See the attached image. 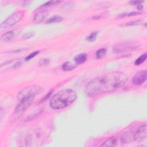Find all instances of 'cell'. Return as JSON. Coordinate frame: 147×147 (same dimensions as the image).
<instances>
[{
    "label": "cell",
    "mask_w": 147,
    "mask_h": 147,
    "mask_svg": "<svg viewBox=\"0 0 147 147\" xmlns=\"http://www.w3.org/2000/svg\"><path fill=\"white\" fill-rule=\"evenodd\" d=\"M127 79V76L123 72L112 71L91 79L86 84L84 91L88 96L94 97L122 87Z\"/></svg>",
    "instance_id": "6da1fadb"
},
{
    "label": "cell",
    "mask_w": 147,
    "mask_h": 147,
    "mask_svg": "<svg viewBox=\"0 0 147 147\" xmlns=\"http://www.w3.org/2000/svg\"><path fill=\"white\" fill-rule=\"evenodd\" d=\"M77 98V94L74 90L69 88L63 89L52 96L49 104L53 109H63L72 104Z\"/></svg>",
    "instance_id": "7a4b0ae2"
},
{
    "label": "cell",
    "mask_w": 147,
    "mask_h": 147,
    "mask_svg": "<svg viewBox=\"0 0 147 147\" xmlns=\"http://www.w3.org/2000/svg\"><path fill=\"white\" fill-rule=\"evenodd\" d=\"M35 98L34 96H26L18 101V104L17 105L13 114L14 118L17 119L19 118L24 113V111L32 103Z\"/></svg>",
    "instance_id": "3957f363"
},
{
    "label": "cell",
    "mask_w": 147,
    "mask_h": 147,
    "mask_svg": "<svg viewBox=\"0 0 147 147\" xmlns=\"http://www.w3.org/2000/svg\"><path fill=\"white\" fill-rule=\"evenodd\" d=\"M44 89L42 87L37 85H32L22 88L17 94V99L18 101L24 97L29 96H34L42 92Z\"/></svg>",
    "instance_id": "277c9868"
},
{
    "label": "cell",
    "mask_w": 147,
    "mask_h": 147,
    "mask_svg": "<svg viewBox=\"0 0 147 147\" xmlns=\"http://www.w3.org/2000/svg\"><path fill=\"white\" fill-rule=\"evenodd\" d=\"M25 11L23 10H19L13 13L1 23L0 25L1 29L7 28L19 22L22 20Z\"/></svg>",
    "instance_id": "5b68a950"
},
{
    "label": "cell",
    "mask_w": 147,
    "mask_h": 147,
    "mask_svg": "<svg viewBox=\"0 0 147 147\" xmlns=\"http://www.w3.org/2000/svg\"><path fill=\"white\" fill-rule=\"evenodd\" d=\"M139 47L138 44L133 41H123L118 44L113 48L114 53H119L127 51L137 49Z\"/></svg>",
    "instance_id": "8992f818"
},
{
    "label": "cell",
    "mask_w": 147,
    "mask_h": 147,
    "mask_svg": "<svg viewBox=\"0 0 147 147\" xmlns=\"http://www.w3.org/2000/svg\"><path fill=\"white\" fill-rule=\"evenodd\" d=\"M127 137L125 136H113L107 139L104 141L100 146H119L127 143Z\"/></svg>",
    "instance_id": "52a82bcc"
},
{
    "label": "cell",
    "mask_w": 147,
    "mask_h": 147,
    "mask_svg": "<svg viewBox=\"0 0 147 147\" xmlns=\"http://www.w3.org/2000/svg\"><path fill=\"white\" fill-rule=\"evenodd\" d=\"M147 136V126L146 124L141 125L135 132L133 138L137 142L144 141Z\"/></svg>",
    "instance_id": "ba28073f"
},
{
    "label": "cell",
    "mask_w": 147,
    "mask_h": 147,
    "mask_svg": "<svg viewBox=\"0 0 147 147\" xmlns=\"http://www.w3.org/2000/svg\"><path fill=\"white\" fill-rule=\"evenodd\" d=\"M147 71L146 69H142L138 71L132 78L131 82L136 86L142 84L146 80Z\"/></svg>",
    "instance_id": "9c48e42d"
},
{
    "label": "cell",
    "mask_w": 147,
    "mask_h": 147,
    "mask_svg": "<svg viewBox=\"0 0 147 147\" xmlns=\"http://www.w3.org/2000/svg\"><path fill=\"white\" fill-rule=\"evenodd\" d=\"M48 11L47 10H42L36 13L34 16L33 22L35 24H39L42 22L48 16Z\"/></svg>",
    "instance_id": "30bf717a"
},
{
    "label": "cell",
    "mask_w": 147,
    "mask_h": 147,
    "mask_svg": "<svg viewBox=\"0 0 147 147\" xmlns=\"http://www.w3.org/2000/svg\"><path fill=\"white\" fill-rule=\"evenodd\" d=\"M87 54L85 53H81L76 55L74 59V62L76 65L83 64L87 60Z\"/></svg>",
    "instance_id": "8fae6325"
},
{
    "label": "cell",
    "mask_w": 147,
    "mask_h": 147,
    "mask_svg": "<svg viewBox=\"0 0 147 147\" xmlns=\"http://www.w3.org/2000/svg\"><path fill=\"white\" fill-rule=\"evenodd\" d=\"M14 38V33L13 31H9L3 33L1 37V41L3 42H7L11 41Z\"/></svg>",
    "instance_id": "7c38bea8"
},
{
    "label": "cell",
    "mask_w": 147,
    "mask_h": 147,
    "mask_svg": "<svg viewBox=\"0 0 147 147\" xmlns=\"http://www.w3.org/2000/svg\"><path fill=\"white\" fill-rule=\"evenodd\" d=\"M78 65L75 63H72L71 61H67L63 64L61 66V69L64 71H69L74 69Z\"/></svg>",
    "instance_id": "4fadbf2b"
},
{
    "label": "cell",
    "mask_w": 147,
    "mask_h": 147,
    "mask_svg": "<svg viewBox=\"0 0 147 147\" xmlns=\"http://www.w3.org/2000/svg\"><path fill=\"white\" fill-rule=\"evenodd\" d=\"M63 20V18L60 16L58 15H55L51 18H48L45 24H53V23H57V22H61Z\"/></svg>",
    "instance_id": "5bb4252c"
},
{
    "label": "cell",
    "mask_w": 147,
    "mask_h": 147,
    "mask_svg": "<svg viewBox=\"0 0 147 147\" xmlns=\"http://www.w3.org/2000/svg\"><path fill=\"white\" fill-rule=\"evenodd\" d=\"M106 53H107V49L104 48H100L96 52L95 57L97 59H102L106 56Z\"/></svg>",
    "instance_id": "9a60e30c"
},
{
    "label": "cell",
    "mask_w": 147,
    "mask_h": 147,
    "mask_svg": "<svg viewBox=\"0 0 147 147\" xmlns=\"http://www.w3.org/2000/svg\"><path fill=\"white\" fill-rule=\"evenodd\" d=\"M144 24V21L142 20H134L128 22H126L125 24H123L121 25V26H134V25H142Z\"/></svg>",
    "instance_id": "2e32d148"
},
{
    "label": "cell",
    "mask_w": 147,
    "mask_h": 147,
    "mask_svg": "<svg viewBox=\"0 0 147 147\" xmlns=\"http://www.w3.org/2000/svg\"><path fill=\"white\" fill-rule=\"evenodd\" d=\"M146 57H147V54H146V52L143 53V54H142L140 56H139L136 60V61L134 62V64L136 65H141L142 63H143L146 60Z\"/></svg>",
    "instance_id": "e0dca14e"
},
{
    "label": "cell",
    "mask_w": 147,
    "mask_h": 147,
    "mask_svg": "<svg viewBox=\"0 0 147 147\" xmlns=\"http://www.w3.org/2000/svg\"><path fill=\"white\" fill-rule=\"evenodd\" d=\"M61 2H62V1H48L45 3H44V4L41 5L39 7L41 8V9H43V8H45V7H48V6H52V5H56V4L61 3Z\"/></svg>",
    "instance_id": "ac0fdd59"
},
{
    "label": "cell",
    "mask_w": 147,
    "mask_h": 147,
    "mask_svg": "<svg viewBox=\"0 0 147 147\" xmlns=\"http://www.w3.org/2000/svg\"><path fill=\"white\" fill-rule=\"evenodd\" d=\"M98 32H93L92 33H90L88 36L86 37V40H87L88 42H94L98 36Z\"/></svg>",
    "instance_id": "d6986e66"
},
{
    "label": "cell",
    "mask_w": 147,
    "mask_h": 147,
    "mask_svg": "<svg viewBox=\"0 0 147 147\" xmlns=\"http://www.w3.org/2000/svg\"><path fill=\"white\" fill-rule=\"evenodd\" d=\"M141 12L138 11H132L127 13H121L118 15V17H129V16H137L139 14H141Z\"/></svg>",
    "instance_id": "ffe728a7"
},
{
    "label": "cell",
    "mask_w": 147,
    "mask_h": 147,
    "mask_svg": "<svg viewBox=\"0 0 147 147\" xmlns=\"http://www.w3.org/2000/svg\"><path fill=\"white\" fill-rule=\"evenodd\" d=\"M35 36V32H29L27 33H25L22 36V38L24 40L29 39L30 38L33 37Z\"/></svg>",
    "instance_id": "44dd1931"
},
{
    "label": "cell",
    "mask_w": 147,
    "mask_h": 147,
    "mask_svg": "<svg viewBox=\"0 0 147 147\" xmlns=\"http://www.w3.org/2000/svg\"><path fill=\"white\" fill-rule=\"evenodd\" d=\"M40 53L39 51H34L31 53H30L29 55H28L25 58V60L26 61H29L30 60H31L32 59H33V57H34L36 56H37L38 53Z\"/></svg>",
    "instance_id": "7402d4cb"
},
{
    "label": "cell",
    "mask_w": 147,
    "mask_h": 147,
    "mask_svg": "<svg viewBox=\"0 0 147 147\" xmlns=\"http://www.w3.org/2000/svg\"><path fill=\"white\" fill-rule=\"evenodd\" d=\"M144 2V1H129V3L131 5H138L140 4H141Z\"/></svg>",
    "instance_id": "603a6c76"
},
{
    "label": "cell",
    "mask_w": 147,
    "mask_h": 147,
    "mask_svg": "<svg viewBox=\"0 0 147 147\" xmlns=\"http://www.w3.org/2000/svg\"><path fill=\"white\" fill-rule=\"evenodd\" d=\"M49 63V59H42V60H40V65H47V64H48Z\"/></svg>",
    "instance_id": "cb8c5ba5"
},
{
    "label": "cell",
    "mask_w": 147,
    "mask_h": 147,
    "mask_svg": "<svg viewBox=\"0 0 147 147\" xmlns=\"http://www.w3.org/2000/svg\"><path fill=\"white\" fill-rule=\"evenodd\" d=\"M21 61H17V62H16L14 65H13V68L14 69H17V68H19L20 67H21Z\"/></svg>",
    "instance_id": "d4e9b609"
},
{
    "label": "cell",
    "mask_w": 147,
    "mask_h": 147,
    "mask_svg": "<svg viewBox=\"0 0 147 147\" xmlns=\"http://www.w3.org/2000/svg\"><path fill=\"white\" fill-rule=\"evenodd\" d=\"M52 94V90H51V91H49V93L48 94V95H47V96H45V98H43V99L42 100V101H43V100H45V99H47V98H48L49 97V96H51V94Z\"/></svg>",
    "instance_id": "484cf974"
},
{
    "label": "cell",
    "mask_w": 147,
    "mask_h": 147,
    "mask_svg": "<svg viewBox=\"0 0 147 147\" xmlns=\"http://www.w3.org/2000/svg\"><path fill=\"white\" fill-rule=\"evenodd\" d=\"M143 7H144V6H143L142 5H141V4H140V5H137V9H138V10H142V9H143Z\"/></svg>",
    "instance_id": "4316f807"
}]
</instances>
